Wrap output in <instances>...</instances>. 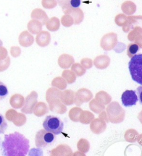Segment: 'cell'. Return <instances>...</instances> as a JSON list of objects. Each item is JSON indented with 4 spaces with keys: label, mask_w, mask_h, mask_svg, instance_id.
<instances>
[{
    "label": "cell",
    "mask_w": 142,
    "mask_h": 156,
    "mask_svg": "<svg viewBox=\"0 0 142 156\" xmlns=\"http://www.w3.org/2000/svg\"><path fill=\"white\" fill-rule=\"evenodd\" d=\"M2 155L5 156H25L29 151V140L19 132L6 134L2 144Z\"/></svg>",
    "instance_id": "obj_1"
},
{
    "label": "cell",
    "mask_w": 142,
    "mask_h": 156,
    "mask_svg": "<svg viewBox=\"0 0 142 156\" xmlns=\"http://www.w3.org/2000/svg\"><path fill=\"white\" fill-rule=\"evenodd\" d=\"M128 68L132 79L142 85V54H136L128 63Z\"/></svg>",
    "instance_id": "obj_2"
},
{
    "label": "cell",
    "mask_w": 142,
    "mask_h": 156,
    "mask_svg": "<svg viewBox=\"0 0 142 156\" xmlns=\"http://www.w3.org/2000/svg\"><path fill=\"white\" fill-rule=\"evenodd\" d=\"M109 122L113 124H118L123 122L125 119V111L122 108L118 102H112L108 105L106 108Z\"/></svg>",
    "instance_id": "obj_3"
},
{
    "label": "cell",
    "mask_w": 142,
    "mask_h": 156,
    "mask_svg": "<svg viewBox=\"0 0 142 156\" xmlns=\"http://www.w3.org/2000/svg\"><path fill=\"white\" fill-rule=\"evenodd\" d=\"M43 126L46 131L51 132L54 135H57L62 133L64 128L63 121L54 116H48L46 117L43 122Z\"/></svg>",
    "instance_id": "obj_4"
},
{
    "label": "cell",
    "mask_w": 142,
    "mask_h": 156,
    "mask_svg": "<svg viewBox=\"0 0 142 156\" xmlns=\"http://www.w3.org/2000/svg\"><path fill=\"white\" fill-rule=\"evenodd\" d=\"M55 140V136L46 129H41L37 132L35 137V143L37 147L45 148L50 146Z\"/></svg>",
    "instance_id": "obj_5"
},
{
    "label": "cell",
    "mask_w": 142,
    "mask_h": 156,
    "mask_svg": "<svg viewBox=\"0 0 142 156\" xmlns=\"http://www.w3.org/2000/svg\"><path fill=\"white\" fill-rule=\"evenodd\" d=\"M118 43V36L115 33H110L104 35L101 39L100 46L104 51H110L115 47Z\"/></svg>",
    "instance_id": "obj_6"
},
{
    "label": "cell",
    "mask_w": 142,
    "mask_h": 156,
    "mask_svg": "<svg viewBox=\"0 0 142 156\" xmlns=\"http://www.w3.org/2000/svg\"><path fill=\"white\" fill-rule=\"evenodd\" d=\"M37 99H38V94L35 91H33L26 97L21 112L24 114H33L34 107L37 103Z\"/></svg>",
    "instance_id": "obj_7"
},
{
    "label": "cell",
    "mask_w": 142,
    "mask_h": 156,
    "mask_svg": "<svg viewBox=\"0 0 142 156\" xmlns=\"http://www.w3.org/2000/svg\"><path fill=\"white\" fill-rule=\"evenodd\" d=\"M93 95L90 90L82 88L80 89L75 93V99H74V103L77 106H81L83 103L88 102L92 98Z\"/></svg>",
    "instance_id": "obj_8"
},
{
    "label": "cell",
    "mask_w": 142,
    "mask_h": 156,
    "mask_svg": "<svg viewBox=\"0 0 142 156\" xmlns=\"http://www.w3.org/2000/svg\"><path fill=\"white\" fill-rule=\"evenodd\" d=\"M122 105L126 107L133 106L136 105L139 101L136 91L134 90H126L122 93L121 96Z\"/></svg>",
    "instance_id": "obj_9"
},
{
    "label": "cell",
    "mask_w": 142,
    "mask_h": 156,
    "mask_svg": "<svg viewBox=\"0 0 142 156\" xmlns=\"http://www.w3.org/2000/svg\"><path fill=\"white\" fill-rule=\"evenodd\" d=\"M65 15H69L72 17L74 20V24L78 25L83 21L84 15H83V11L79 8H73L69 9L63 12Z\"/></svg>",
    "instance_id": "obj_10"
},
{
    "label": "cell",
    "mask_w": 142,
    "mask_h": 156,
    "mask_svg": "<svg viewBox=\"0 0 142 156\" xmlns=\"http://www.w3.org/2000/svg\"><path fill=\"white\" fill-rule=\"evenodd\" d=\"M107 124L104 120L100 118L91 121L90 129L91 132L94 134H101L106 129Z\"/></svg>",
    "instance_id": "obj_11"
},
{
    "label": "cell",
    "mask_w": 142,
    "mask_h": 156,
    "mask_svg": "<svg viewBox=\"0 0 142 156\" xmlns=\"http://www.w3.org/2000/svg\"><path fill=\"white\" fill-rule=\"evenodd\" d=\"M61 91L59 90L56 87H51L48 89L46 92V98L47 103L51 104V103H57L58 101H60V96H61Z\"/></svg>",
    "instance_id": "obj_12"
},
{
    "label": "cell",
    "mask_w": 142,
    "mask_h": 156,
    "mask_svg": "<svg viewBox=\"0 0 142 156\" xmlns=\"http://www.w3.org/2000/svg\"><path fill=\"white\" fill-rule=\"evenodd\" d=\"M57 2L64 12L69 9L78 8L81 6V0H57Z\"/></svg>",
    "instance_id": "obj_13"
},
{
    "label": "cell",
    "mask_w": 142,
    "mask_h": 156,
    "mask_svg": "<svg viewBox=\"0 0 142 156\" xmlns=\"http://www.w3.org/2000/svg\"><path fill=\"white\" fill-rule=\"evenodd\" d=\"M34 38L28 31H23L19 36V43L23 47H28L34 44Z\"/></svg>",
    "instance_id": "obj_14"
},
{
    "label": "cell",
    "mask_w": 142,
    "mask_h": 156,
    "mask_svg": "<svg viewBox=\"0 0 142 156\" xmlns=\"http://www.w3.org/2000/svg\"><path fill=\"white\" fill-rule=\"evenodd\" d=\"M51 41V36L47 31H41L38 34L36 38V41L38 46L42 47H45L49 44Z\"/></svg>",
    "instance_id": "obj_15"
},
{
    "label": "cell",
    "mask_w": 142,
    "mask_h": 156,
    "mask_svg": "<svg viewBox=\"0 0 142 156\" xmlns=\"http://www.w3.org/2000/svg\"><path fill=\"white\" fill-rule=\"evenodd\" d=\"M141 27L137 26L133 28V30L128 34V40L135 42V44L139 45L140 48H141Z\"/></svg>",
    "instance_id": "obj_16"
},
{
    "label": "cell",
    "mask_w": 142,
    "mask_h": 156,
    "mask_svg": "<svg viewBox=\"0 0 142 156\" xmlns=\"http://www.w3.org/2000/svg\"><path fill=\"white\" fill-rule=\"evenodd\" d=\"M110 58L107 55H100L95 58L93 64L99 69H104L110 65Z\"/></svg>",
    "instance_id": "obj_17"
},
{
    "label": "cell",
    "mask_w": 142,
    "mask_h": 156,
    "mask_svg": "<svg viewBox=\"0 0 142 156\" xmlns=\"http://www.w3.org/2000/svg\"><path fill=\"white\" fill-rule=\"evenodd\" d=\"M74 64V58L69 54H62L58 58V64L63 69H68Z\"/></svg>",
    "instance_id": "obj_18"
},
{
    "label": "cell",
    "mask_w": 142,
    "mask_h": 156,
    "mask_svg": "<svg viewBox=\"0 0 142 156\" xmlns=\"http://www.w3.org/2000/svg\"><path fill=\"white\" fill-rule=\"evenodd\" d=\"M139 21H141V16H129L127 17V21L126 24L122 26V30L125 33L129 32L133 28H135V25H137Z\"/></svg>",
    "instance_id": "obj_19"
},
{
    "label": "cell",
    "mask_w": 142,
    "mask_h": 156,
    "mask_svg": "<svg viewBox=\"0 0 142 156\" xmlns=\"http://www.w3.org/2000/svg\"><path fill=\"white\" fill-rule=\"evenodd\" d=\"M32 20H36L39 21L42 25H46L48 20V16L46 12L42 9H35L33 10L31 13Z\"/></svg>",
    "instance_id": "obj_20"
},
{
    "label": "cell",
    "mask_w": 142,
    "mask_h": 156,
    "mask_svg": "<svg viewBox=\"0 0 142 156\" xmlns=\"http://www.w3.org/2000/svg\"><path fill=\"white\" fill-rule=\"evenodd\" d=\"M51 155H73V153H72L71 148L67 146V145H60L56 147L55 149L52 150L51 153Z\"/></svg>",
    "instance_id": "obj_21"
},
{
    "label": "cell",
    "mask_w": 142,
    "mask_h": 156,
    "mask_svg": "<svg viewBox=\"0 0 142 156\" xmlns=\"http://www.w3.org/2000/svg\"><path fill=\"white\" fill-rule=\"evenodd\" d=\"M74 99H75V93L71 90H67L61 93L60 100L63 104L71 106L74 103Z\"/></svg>",
    "instance_id": "obj_22"
},
{
    "label": "cell",
    "mask_w": 142,
    "mask_h": 156,
    "mask_svg": "<svg viewBox=\"0 0 142 156\" xmlns=\"http://www.w3.org/2000/svg\"><path fill=\"white\" fill-rule=\"evenodd\" d=\"M43 25L39 21L32 20L28 23V30L33 34H38L42 31Z\"/></svg>",
    "instance_id": "obj_23"
},
{
    "label": "cell",
    "mask_w": 142,
    "mask_h": 156,
    "mask_svg": "<svg viewBox=\"0 0 142 156\" xmlns=\"http://www.w3.org/2000/svg\"><path fill=\"white\" fill-rule=\"evenodd\" d=\"M121 9L125 14L131 15H133L137 10V6L133 2L126 1L122 4Z\"/></svg>",
    "instance_id": "obj_24"
},
{
    "label": "cell",
    "mask_w": 142,
    "mask_h": 156,
    "mask_svg": "<svg viewBox=\"0 0 142 156\" xmlns=\"http://www.w3.org/2000/svg\"><path fill=\"white\" fill-rule=\"evenodd\" d=\"M25 98L23 95L15 94L10 98V104L15 108H20L24 105Z\"/></svg>",
    "instance_id": "obj_25"
},
{
    "label": "cell",
    "mask_w": 142,
    "mask_h": 156,
    "mask_svg": "<svg viewBox=\"0 0 142 156\" xmlns=\"http://www.w3.org/2000/svg\"><path fill=\"white\" fill-rule=\"evenodd\" d=\"M48 108L45 103L43 102H40L36 103V105L34 107V112L33 113H34V114L36 115V116L40 117L45 115L46 113H48Z\"/></svg>",
    "instance_id": "obj_26"
},
{
    "label": "cell",
    "mask_w": 142,
    "mask_h": 156,
    "mask_svg": "<svg viewBox=\"0 0 142 156\" xmlns=\"http://www.w3.org/2000/svg\"><path fill=\"white\" fill-rule=\"evenodd\" d=\"M46 28L50 31H57L59 30L60 26V20L57 17H53L48 20L46 23Z\"/></svg>",
    "instance_id": "obj_27"
},
{
    "label": "cell",
    "mask_w": 142,
    "mask_h": 156,
    "mask_svg": "<svg viewBox=\"0 0 142 156\" xmlns=\"http://www.w3.org/2000/svg\"><path fill=\"white\" fill-rule=\"evenodd\" d=\"M49 108L52 112L58 113V114H64V113H65L66 111H67V108H66L65 105L61 102V101H58L57 103L49 104Z\"/></svg>",
    "instance_id": "obj_28"
},
{
    "label": "cell",
    "mask_w": 142,
    "mask_h": 156,
    "mask_svg": "<svg viewBox=\"0 0 142 156\" xmlns=\"http://www.w3.org/2000/svg\"><path fill=\"white\" fill-rule=\"evenodd\" d=\"M95 99L102 103V104L107 105L108 103H110L111 100H112V98L106 92H104V91H100V92H99L96 95Z\"/></svg>",
    "instance_id": "obj_29"
},
{
    "label": "cell",
    "mask_w": 142,
    "mask_h": 156,
    "mask_svg": "<svg viewBox=\"0 0 142 156\" xmlns=\"http://www.w3.org/2000/svg\"><path fill=\"white\" fill-rule=\"evenodd\" d=\"M94 119V115L88 111H82L80 116L79 122L82 124H88L91 122V121Z\"/></svg>",
    "instance_id": "obj_30"
},
{
    "label": "cell",
    "mask_w": 142,
    "mask_h": 156,
    "mask_svg": "<svg viewBox=\"0 0 142 156\" xmlns=\"http://www.w3.org/2000/svg\"><path fill=\"white\" fill-rule=\"evenodd\" d=\"M89 108L93 111L94 113L96 114H100L104 110V105L102 104V103L99 102L96 99H93L89 103Z\"/></svg>",
    "instance_id": "obj_31"
},
{
    "label": "cell",
    "mask_w": 142,
    "mask_h": 156,
    "mask_svg": "<svg viewBox=\"0 0 142 156\" xmlns=\"http://www.w3.org/2000/svg\"><path fill=\"white\" fill-rule=\"evenodd\" d=\"M52 86L56 87L57 89L64 90L67 87V82L65 81V80L63 77H55L52 82Z\"/></svg>",
    "instance_id": "obj_32"
},
{
    "label": "cell",
    "mask_w": 142,
    "mask_h": 156,
    "mask_svg": "<svg viewBox=\"0 0 142 156\" xmlns=\"http://www.w3.org/2000/svg\"><path fill=\"white\" fill-rule=\"evenodd\" d=\"M62 76H63L62 77H63L65 80V81L69 84L75 83V80H76V75H75V74L72 70H64L63 72V74H62Z\"/></svg>",
    "instance_id": "obj_33"
},
{
    "label": "cell",
    "mask_w": 142,
    "mask_h": 156,
    "mask_svg": "<svg viewBox=\"0 0 142 156\" xmlns=\"http://www.w3.org/2000/svg\"><path fill=\"white\" fill-rule=\"evenodd\" d=\"M82 111H83L82 109L78 108V107L73 108L69 112L70 119H71L73 122H79L80 116H81V112H82Z\"/></svg>",
    "instance_id": "obj_34"
},
{
    "label": "cell",
    "mask_w": 142,
    "mask_h": 156,
    "mask_svg": "<svg viewBox=\"0 0 142 156\" xmlns=\"http://www.w3.org/2000/svg\"><path fill=\"white\" fill-rule=\"evenodd\" d=\"M78 150L81 153H87L89 151V148H90V145H89V142L88 140L85 139H81L78 142Z\"/></svg>",
    "instance_id": "obj_35"
},
{
    "label": "cell",
    "mask_w": 142,
    "mask_h": 156,
    "mask_svg": "<svg viewBox=\"0 0 142 156\" xmlns=\"http://www.w3.org/2000/svg\"><path fill=\"white\" fill-rule=\"evenodd\" d=\"M139 49L140 47L138 44H135V43L130 44L127 48V55L128 56V57L132 58L133 56H135Z\"/></svg>",
    "instance_id": "obj_36"
},
{
    "label": "cell",
    "mask_w": 142,
    "mask_h": 156,
    "mask_svg": "<svg viewBox=\"0 0 142 156\" xmlns=\"http://www.w3.org/2000/svg\"><path fill=\"white\" fill-rule=\"evenodd\" d=\"M72 71L75 74V75L79 76V77L83 76L86 73L85 68L78 63L73 64V66H72Z\"/></svg>",
    "instance_id": "obj_37"
},
{
    "label": "cell",
    "mask_w": 142,
    "mask_h": 156,
    "mask_svg": "<svg viewBox=\"0 0 142 156\" xmlns=\"http://www.w3.org/2000/svg\"><path fill=\"white\" fill-rule=\"evenodd\" d=\"M61 23L63 26L71 27V25H73L74 24V20L72 18V17L70 16L69 15H65L62 17Z\"/></svg>",
    "instance_id": "obj_38"
},
{
    "label": "cell",
    "mask_w": 142,
    "mask_h": 156,
    "mask_svg": "<svg viewBox=\"0 0 142 156\" xmlns=\"http://www.w3.org/2000/svg\"><path fill=\"white\" fill-rule=\"evenodd\" d=\"M13 122H14V124H15V125L20 126L23 125V124H26V117L24 114H18V113H17L16 119H15L13 121Z\"/></svg>",
    "instance_id": "obj_39"
},
{
    "label": "cell",
    "mask_w": 142,
    "mask_h": 156,
    "mask_svg": "<svg viewBox=\"0 0 142 156\" xmlns=\"http://www.w3.org/2000/svg\"><path fill=\"white\" fill-rule=\"evenodd\" d=\"M42 5L46 9H53L57 5V0H42Z\"/></svg>",
    "instance_id": "obj_40"
},
{
    "label": "cell",
    "mask_w": 142,
    "mask_h": 156,
    "mask_svg": "<svg viewBox=\"0 0 142 156\" xmlns=\"http://www.w3.org/2000/svg\"><path fill=\"white\" fill-rule=\"evenodd\" d=\"M126 21H127V16H126L124 14H119L115 18V22L116 25L118 26H123L126 24Z\"/></svg>",
    "instance_id": "obj_41"
},
{
    "label": "cell",
    "mask_w": 142,
    "mask_h": 156,
    "mask_svg": "<svg viewBox=\"0 0 142 156\" xmlns=\"http://www.w3.org/2000/svg\"><path fill=\"white\" fill-rule=\"evenodd\" d=\"M138 135L137 132L135 130H128L126 132V134L125 135V138L126 141L128 142H135L136 141V136Z\"/></svg>",
    "instance_id": "obj_42"
},
{
    "label": "cell",
    "mask_w": 142,
    "mask_h": 156,
    "mask_svg": "<svg viewBox=\"0 0 142 156\" xmlns=\"http://www.w3.org/2000/svg\"><path fill=\"white\" fill-rule=\"evenodd\" d=\"M8 95V90L2 82L0 81V101L3 100Z\"/></svg>",
    "instance_id": "obj_43"
},
{
    "label": "cell",
    "mask_w": 142,
    "mask_h": 156,
    "mask_svg": "<svg viewBox=\"0 0 142 156\" xmlns=\"http://www.w3.org/2000/svg\"><path fill=\"white\" fill-rule=\"evenodd\" d=\"M7 123L6 122L5 117L0 114V134H4L7 129Z\"/></svg>",
    "instance_id": "obj_44"
},
{
    "label": "cell",
    "mask_w": 142,
    "mask_h": 156,
    "mask_svg": "<svg viewBox=\"0 0 142 156\" xmlns=\"http://www.w3.org/2000/svg\"><path fill=\"white\" fill-rule=\"evenodd\" d=\"M81 65L83 66L85 69H90V68L92 67L93 66V62L91 58H83L82 60L81 61Z\"/></svg>",
    "instance_id": "obj_45"
},
{
    "label": "cell",
    "mask_w": 142,
    "mask_h": 156,
    "mask_svg": "<svg viewBox=\"0 0 142 156\" xmlns=\"http://www.w3.org/2000/svg\"><path fill=\"white\" fill-rule=\"evenodd\" d=\"M9 63H10V58L7 57L5 61L0 62V72H2L4 70H6L8 68Z\"/></svg>",
    "instance_id": "obj_46"
},
{
    "label": "cell",
    "mask_w": 142,
    "mask_h": 156,
    "mask_svg": "<svg viewBox=\"0 0 142 156\" xmlns=\"http://www.w3.org/2000/svg\"><path fill=\"white\" fill-rule=\"evenodd\" d=\"M20 48L19 47H16V46H14V47L11 48V54L14 57H16V56H18L20 54Z\"/></svg>",
    "instance_id": "obj_47"
},
{
    "label": "cell",
    "mask_w": 142,
    "mask_h": 156,
    "mask_svg": "<svg viewBox=\"0 0 142 156\" xmlns=\"http://www.w3.org/2000/svg\"><path fill=\"white\" fill-rule=\"evenodd\" d=\"M7 56V51L5 48L0 47V59H3Z\"/></svg>",
    "instance_id": "obj_48"
},
{
    "label": "cell",
    "mask_w": 142,
    "mask_h": 156,
    "mask_svg": "<svg viewBox=\"0 0 142 156\" xmlns=\"http://www.w3.org/2000/svg\"><path fill=\"white\" fill-rule=\"evenodd\" d=\"M102 114H100V118L101 119H102V120H104V122H109V119H108V117H107V114L104 112H102Z\"/></svg>",
    "instance_id": "obj_49"
},
{
    "label": "cell",
    "mask_w": 142,
    "mask_h": 156,
    "mask_svg": "<svg viewBox=\"0 0 142 156\" xmlns=\"http://www.w3.org/2000/svg\"><path fill=\"white\" fill-rule=\"evenodd\" d=\"M2 42L1 40H0V46H2Z\"/></svg>",
    "instance_id": "obj_50"
}]
</instances>
